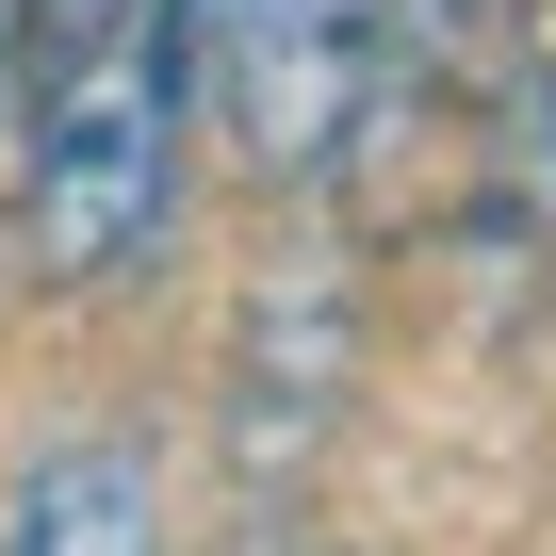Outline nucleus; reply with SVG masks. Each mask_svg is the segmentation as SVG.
<instances>
[{
	"instance_id": "obj_1",
	"label": "nucleus",
	"mask_w": 556,
	"mask_h": 556,
	"mask_svg": "<svg viewBox=\"0 0 556 556\" xmlns=\"http://www.w3.org/2000/svg\"><path fill=\"white\" fill-rule=\"evenodd\" d=\"M180 131H197V66H180L164 0H148V34H115L99 66H66L34 99V180H17L34 278H66V295L131 278L180 229Z\"/></svg>"
},
{
	"instance_id": "obj_2",
	"label": "nucleus",
	"mask_w": 556,
	"mask_h": 556,
	"mask_svg": "<svg viewBox=\"0 0 556 556\" xmlns=\"http://www.w3.org/2000/svg\"><path fill=\"white\" fill-rule=\"evenodd\" d=\"M344 278L328 262H295V278H262V312H245V377H229V458L245 475H295L312 442H328V409H344Z\"/></svg>"
},
{
	"instance_id": "obj_3",
	"label": "nucleus",
	"mask_w": 556,
	"mask_h": 556,
	"mask_svg": "<svg viewBox=\"0 0 556 556\" xmlns=\"http://www.w3.org/2000/svg\"><path fill=\"white\" fill-rule=\"evenodd\" d=\"M0 556H164V458L148 442H50L0 491Z\"/></svg>"
},
{
	"instance_id": "obj_4",
	"label": "nucleus",
	"mask_w": 556,
	"mask_h": 556,
	"mask_svg": "<svg viewBox=\"0 0 556 556\" xmlns=\"http://www.w3.org/2000/svg\"><path fill=\"white\" fill-rule=\"evenodd\" d=\"M115 34H148V0H17V17H0V66L50 99V83H66V66H99Z\"/></svg>"
},
{
	"instance_id": "obj_5",
	"label": "nucleus",
	"mask_w": 556,
	"mask_h": 556,
	"mask_svg": "<svg viewBox=\"0 0 556 556\" xmlns=\"http://www.w3.org/2000/svg\"><path fill=\"white\" fill-rule=\"evenodd\" d=\"M0 17H17V0H0Z\"/></svg>"
}]
</instances>
